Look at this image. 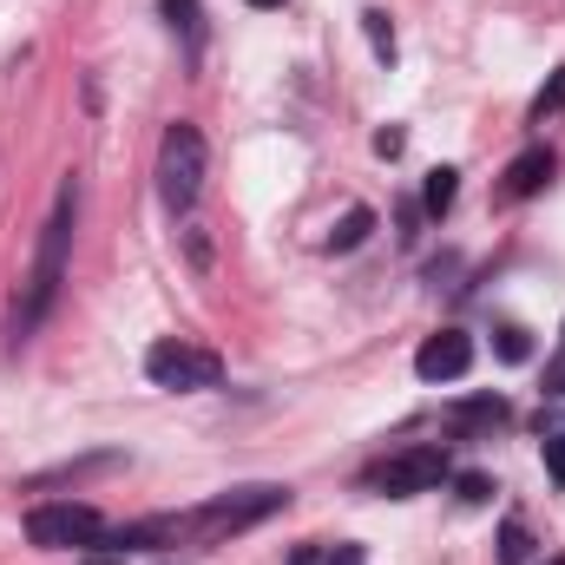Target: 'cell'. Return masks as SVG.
<instances>
[{
	"mask_svg": "<svg viewBox=\"0 0 565 565\" xmlns=\"http://www.w3.org/2000/svg\"><path fill=\"white\" fill-rule=\"evenodd\" d=\"M282 500H289L282 487H237V493H217V500H204L198 513L126 526V533H119V546H158V540H224V533H244V526L270 520Z\"/></svg>",
	"mask_w": 565,
	"mask_h": 565,
	"instance_id": "1",
	"label": "cell"
},
{
	"mask_svg": "<svg viewBox=\"0 0 565 565\" xmlns=\"http://www.w3.org/2000/svg\"><path fill=\"white\" fill-rule=\"evenodd\" d=\"M198 191H204V139H198V126L178 119L158 145V198L171 211H184V204H198Z\"/></svg>",
	"mask_w": 565,
	"mask_h": 565,
	"instance_id": "2",
	"label": "cell"
},
{
	"mask_svg": "<svg viewBox=\"0 0 565 565\" xmlns=\"http://www.w3.org/2000/svg\"><path fill=\"white\" fill-rule=\"evenodd\" d=\"M66 250H73V191L53 198V217H46V237H40V264H33V289H26V316L20 322H33L53 302V289L66 277Z\"/></svg>",
	"mask_w": 565,
	"mask_h": 565,
	"instance_id": "3",
	"label": "cell"
},
{
	"mask_svg": "<svg viewBox=\"0 0 565 565\" xmlns=\"http://www.w3.org/2000/svg\"><path fill=\"white\" fill-rule=\"evenodd\" d=\"M145 375L158 382V388H217V355L211 349H191V342H151L145 349Z\"/></svg>",
	"mask_w": 565,
	"mask_h": 565,
	"instance_id": "4",
	"label": "cell"
},
{
	"mask_svg": "<svg viewBox=\"0 0 565 565\" xmlns=\"http://www.w3.org/2000/svg\"><path fill=\"white\" fill-rule=\"evenodd\" d=\"M26 540L33 546H93V540H106V520L93 507L53 500V507H33L26 513Z\"/></svg>",
	"mask_w": 565,
	"mask_h": 565,
	"instance_id": "5",
	"label": "cell"
},
{
	"mask_svg": "<svg viewBox=\"0 0 565 565\" xmlns=\"http://www.w3.org/2000/svg\"><path fill=\"white\" fill-rule=\"evenodd\" d=\"M388 500H408V493H427V487H440L447 480V447H408V454H395V460H382L375 473H369Z\"/></svg>",
	"mask_w": 565,
	"mask_h": 565,
	"instance_id": "6",
	"label": "cell"
},
{
	"mask_svg": "<svg viewBox=\"0 0 565 565\" xmlns=\"http://www.w3.org/2000/svg\"><path fill=\"white\" fill-rule=\"evenodd\" d=\"M467 369H473V335H460V329L427 335L422 355H415V375H422V382H460Z\"/></svg>",
	"mask_w": 565,
	"mask_h": 565,
	"instance_id": "7",
	"label": "cell"
},
{
	"mask_svg": "<svg viewBox=\"0 0 565 565\" xmlns=\"http://www.w3.org/2000/svg\"><path fill=\"white\" fill-rule=\"evenodd\" d=\"M546 178H553V151H546V145H533V151H520V158L507 164V184H500V198H533Z\"/></svg>",
	"mask_w": 565,
	"mask_h": 565,
	"instance_id": "8",
	"label": "cell"
},
{
	"mask_svg": "<svg viewBox=\"0 0 565 565\" xmlns=\"http://www.w3.org/2000/svg\"><path fill=\"white\" fill-rule=\"evenodd\" d=\"M454 191H460V171H447V164H440V171H427L422 211H427V217H447V211H454Z\"/></svg>",
	"mask_w": 565,
	"mask_h": 565,
	"instance_id": "9",
	"label": "cell"
},
{
	"mask_svg": "<svg viewBox=\"0 0 565 565\" xmlns=\"http://www.w3.org/2000/svg\"><path fill=\"white\" fill-rule=\"evenodd\" d=\"M507 422V402L500 395H480V402H460L454 408V427H500Z\"/></svg>",
	"mask_w": 565,
	"mask_h": 565,
	"instance_id": "10",
	"label": "cell"
},
{
	"mask_svg": "<svg viewBox=\"0 0 565 565\" xmlns=\"http://www.w3.org/2000/svg\"><path fill=\"white\" fill-rule=\"evenodd\" d=\"M369 231H375V211H349V217L329 231V250H355V244H369Z\"/></svg>",
	"mask_w": 565,
	"mask_h": 565,
	"instance_id": "11",
	"label": "cell"
},
{
	"mask_svg": "<svg viewBox=\"0 0 565 565\" xmlns=\"http://www.w3.org/2000/svg\"><path fill=\"white\" fill-rule=\"evenodd\" d=\"M526 553H533V533L520 520H507L500 526V565H526Z\"/></svg>",
	"mask_w": 565,
	"mask_h": 565,
	"instance_id": "12",
	"label": "cell"
},
{
	"mask_svg": "<svg viewBox=\"0 0 565 565\" xmlns=\"http://www.w3.org/2000/svg\"><path fill=\"white\" fill-rule=\"evenodd\" d=\"M362 26H369V46H375L382 60H395V26H388V13H382V7H369V13H362Z\"/></svg>",
	"mask_w": 565,
	"mask_h": 565,
	"instance_id": "13",
	"label": "cell"
},
{
	"mask_svg": "<svg viewBox=\"0 0 565 565\" xmlns=\"http://www.w3.org/2000/svg\"><path fill=\"white\" fill-rule=\"evenodd\" d=\"M493 349H500L507 362H526V355H533V342H526V329H520V322H507V329L493 335Z\"/></svg>",
	"mask_w": 565,
	"mask_h": 565,
	"instance_id": "14",
	"label": "cell"
},
{
	"mask_svg": "<svg viewBox=\"0 0 565 565\" xmlns=\"http://www.w3.org/2000/svg\"><path fill=\"white\" fill-rule=\"evenodd\" d=\"M454 493H460L467 507H487V500H493V480H487V473H460V480H454Z\"/></svg>",
	"mask_w": 565,
	"mask_h": 565,
	"instance_id": "15",
	"label": "cell"
},
{
	"mask_svg": "<svg viewBox=\"0 0 565 565\" xmlns=\"http://www.w3.org/2000/svg\"><path fill=\"white\" fill-rule=\"evenodd\" d=\"M164 20H171L184 40H198V0H164Z\"/></svg>",
	"mask_w": 565,
	"mask_h": 565,
	"instance_id": "16",
	"label": "cell"
},
{
	"mask_svg": "<svg viewBox=\"0 0 565 565\" xmlns=\"http://www.w3.org/2000/svg\"><path fill=\"white\" fill-rule=\"evenodd\" d=\"M546 113H565V66L546 79V93L533 99V119H546Z\"/></svg>",
	"mask_w": 565,
	"mask_h": 565,
	"instance_id": "17",
	"label": "cell"
},
{
	"mask_svg": "<svg viewBox=\"0 0 565 565\" xmlns=\"http://www.w3.org/2000/svg\"><path fill=\"white\" fill-rule=\"evenodd\" d=\"M546 473L565 487V427H553V434H546Z\"/></svg>",
	"mask_w": 565,
	"mask_h": 565,
	"instance_id": "18",
	"label": "cell"
},
{
	"mask_svg": "<svg viewBox=\"0 0 565 565\" xmlns=\"http://www.w3.org/2000/svg\"><path fill=\"white\" fill-rule=\"evenodd\" d=\"M375 151L395 158V151H402V126H382V132H375Z\"/></svg>",
	"mask_w": 565,
	"mask_h": 565,
	"instance_id": "19",
	"label": "cell"
},
{
	"mask_svg": "<svg viewBox=\"0 0 565 565\" xmlns=\"http://www.w3.org/2000/svg\"><path fill=\"white\" fill-rule=\"evenodd\" d=\"M329 565H362V553H355V546H342V553H329Z\"/></svg>",
	"mask_w": 565,
	"mask_h": 565,
	"instance_id": "20",
	"label": "cell"
},
{
	"mask_svg": "<svg viewBox=\"0 0 565 565\" xmlns=\"http://www.w3.org/2000/svg\"><path fill=\"white\" fill-rule=\"evenodd\" d=\"M244 7H282V0H244Z\"/></svg>",
	"mask_w": 565,
	"mask_h": 565,
	"instance_id": "21",
	"label": "cell"
},
{
	"mask_svg": "<svg viewBox=\"0 0 565 565\" xmlns=\"http://www.w3.org/2000/svg\"><path fill=\"white\" fill-rule=\"evenodd\" d=\"M86 565H119V559H86Z\"/></svg>",
	"mask_w": 565,
	"mask_h": 565,
	"instance_id": "22",
	"label": "cell"
},
{
	"mask_svg": "<svg viewBox=\"0 0 565 565\" xmlns=\"http://www.w3.org/2000/svg\"><path fill=\"white\" fill-rule=\"evenodd\" d=\"M553 565H565V559H553Z\"/></svg>",
	"mask_w": 565,
	"mask_h": 565,
	"instance_id": "23",
	"label": "cell"
}]
</instances>
